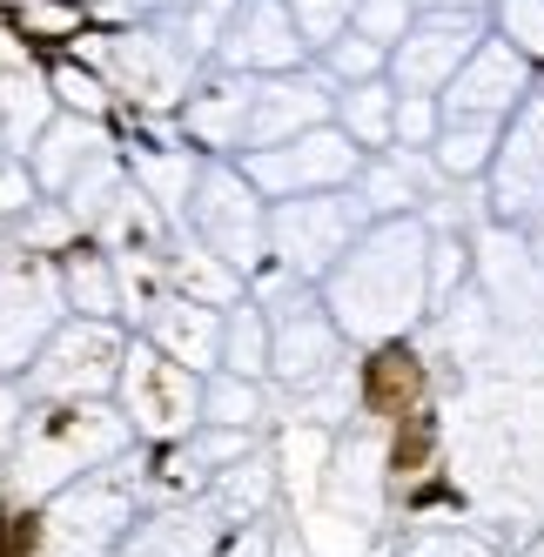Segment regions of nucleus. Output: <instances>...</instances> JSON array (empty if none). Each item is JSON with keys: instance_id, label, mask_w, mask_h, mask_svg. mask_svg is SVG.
Listing matches in <instances>:
<instances>
[{"instance_id": "obj_41", "label": "nucleus", "mask_w": 544, "mask_h": 557, "mask_svg": "<svg viewBox=\"0 0 544 557\" xmlns=\"http://www.w3.org/2000/svg\"><path fill=\"white\" fill-rule=\"evenodd\" d=\"M27 410H34L27 383H21V376H0V457H8V450L21 444V423H27Z\"/></svg>"}, {"instance_id": "obj_19", "label": "nucleus", "mask_w": 544, "mask_h": 557, "mask_svg": "<svg viewBox=\"0 0 544 557\" xmlns=\"http://www.w3.org/2000/svg\"><path fill=\"white\" fill-rule=\"evenodd\" d=\"M222 537H228V524L215 517V504L182 497V504H162L154 517H141L114 557H215Z\"/></svg>"}, {"instance_id": "obj_16", "label": "nucleus", "mask_w": 544, "mask_h": 557, "mask_svg": "<svg viewBox=\"0 0 544 557\" xmlns=\"http://www.w3.org/2000/svg\"><path fill=\"white\" fill-rule=\"evenodd\" d=\"M249 108H256V74L209 67L196 82V95L175 108L182 141H196L202 154H243L249 148Z\"/></svg>"}, {"instance_id": "obj_14", "label": "nucleus", "mask_w": 544, "mask_h": 557, "mask_svg": "<svg viewBox=\"0 0 544 557\" xmlns=\"http://www.w3.org/2000/svg\"><path fill=\"white\" fill-rule=\"evenodd\" d=\"M531 67H537V61L518 54V48L491 27L484 41H478V54L457 67V82L444 88V114H484V122H511V114L531 101V88H537Z\"/></svg>"}, {"instance_id": "obj_4", "label": "nucleus", "mask_w": 544, "mask_h": 557, "mask_svg": "<svg viewBox=\"0 0 544 557\" xmlns=\"http://www.w3.org/2000/svg\"><path fill=\"white\" fill-rule=\"evenodd\" d=\"M128 330L114 315H61V330L41 343V356L21 370L34 404H67V396H114L128 363Z\"/></svg>"}, {"instance_id": "obj_28", "label": "nucleus", "mask_w": 544, "mask_h": 557, "mask_svg": "<svg viewBox=\"0 0 544 557\" xmlns=\"http://www.w3.org/2000/svg\"><path fill=\"white\" fill-rule=\"evenodd\" d=\"M504 148V122H484V114H444V135H437V169L450 182H484L491 162Z\"/></svg>"}, {"instance_id": "obj_33", "label": "nucleus", "mask_w": 544, "mask_h": 557, "mask_svg": "<svg viewBox=\"0 0 544 557\" xmlns=\"http://www.w3.org/2000/svg\"><path fill=\"white\" fill-rule=\"evenodd\" d=\"M14 235H21V249H34V256H67L74 235H82V222H74V209L61 202V195H54V202L41 195L27 215H14Z\"/></svg>"}, {"instance_id": "obj_7", "label": "nucleus", "mask_w": 544, "mask_h": 557, "mask_svg": "<svg viewBox=\"0 0 544 557\" xmlns=\"http://www.w3.org/2000/svg\"><path fill=\"white\" fill-rule=\"evenodd\" d=\"M209 67H215V61H202L188 41H175V34L154 21V14L128 21L122 34H108V48H101V74H108V82L122 88L135 108H148V114L182 108Z\"/></svg>"}, {"instance_id": "obj_31", "label": "nucleus", "mask_w": 544, "mask_h": 557, "mask_svg": "<svg viewBox=\"0 0 544 557\" xmlns=\"http://www.w3.org/2000/svg\"><path fill=\"white\" fill-rule=\"evenodd\" d=\"M236 8H243V0H169V8L154 14V21H162L175 41H188L202 61H215V48H222L228 21H236Z\"/></svg>"}, {"instance_id": "obj_26", "label": "nucleus", "mask_w": 544, "mask_h": 557, "mask_svg": "<svg viewBox=\"0 0 544 557\" xmlns=\"http://www.w3.org/2000/svg\"><path fill=\"white\" fill-rule=\"evenodd\" d=\"M336 128L357 141L363 154L391 148L397 141V82H391V74H370V82L336 88Z\"/></svg>"}, {"instance_id": "obj_17", "label": "nucleus", "mask_w": 544, "mask_h": 557, "mask_svg": "<svg viewBox=\"0 0 544 557\" xmlns=\"http://www.w3.org/2000/svg\"><path fill=\"white\" fill-rule=\"evenodd\" d=\"M222 315L228 309H215V302H196V296H182V289H162V296H148L141 309H135V323H141V336L148 343H162L175 363H188V370H222Z\"/></svg>"}, {"instance_id": "obj_5", "label": "nucleus", "mask_w": 544, "mask_h": 557, "mask_svg": "<svg viewBox=\"0 0 544 557\" xmlns=\"http://www.w3.org/2000/svg\"><path fill=\"white\" fill-rule=\"evenodd\" d=\"M370 202L349 188H323V195H289V202H269V262L296 269L302 283H323V275L349 256V243L370 228Z\"/></svg>"}, {"instance_id": "obj_45", "label": "nucleus", "mask_w": 544, "mask_h": 557, "mask_svg": "<svg viewBox=\"0 0 544 557\" xmlns=\"http://www.w3.org/2000/svg\"><path fill=\"white\" fill-rule=\"evenodd\" d=\"M82 8H88V0H82ZM95 8H101V0H95Z\"/></svg>"}, {"instance_id": "obj_8", "label": "nucleus", "mask_w": 544, "mask_h": 557, "mask_svg": "<svg viewBox=\"0 0 544 557\" xmlns=\"http://www.w3.org/2000/svg\"><path fill=\"white\" fill-rule=\"evenodd\" d=\"M202 383H209L202 370L175 363V356H169L162 343H148V336L135 330L114 404L128 410V423H135V436H141V444H154V450H162V444H182V436L202 423Z\"/></svg>"}, {"instance_id": "obj_18", "label": "nucleus", "mask_w": 544, "mask_h": 557, "mask_svg": "<svg viewBox=\"0 0 544 557\" xmlns=\"http://www.w3.org/2000/svg\"><path fill=\"white\" fill-rule=\"evenodd\" d=\"M450 188V175L437 169L431 148H376L363 154V175H357V195L370 202V215H423Z\"/></svg>"}, {"instance_id": "obj_20", "label": "nucleus", "mask_w": 544, "mask_h": 557, "mask_svg": "<svg viewBox=\"0 0 544 557\" xmlns=\"http://www.w3.org/2000/svg\"><path fill=\"white\" fill-rule=\"evenodd\" d=\"M162 275H169V289L196 296V302H215V309H228V302H243V296H249V275H243V269H228V262H222L188 222L169 228V243H162Z\"/></svg>"}, {"instance_id": "obj_25", "label": "nucleus", "mask_w": 544, "mask_h": 557, "mask_svg": "<svg viewBox=\"0 0 544 557\" xmlns=\"http://www.w3.org/2000/svg\"><path fill=\"white\" fill-rule=\"evenodd\" d=\"M101 148H108V135H101V122H95V114H61V122H54L41 141H34L27 169L41 175V188H48V195H67V182L82 175V169L95 162Z\"/></svg>"}, {"instance_id": "obj_23", "label": "nucleus", "mask_w": 544, "mask_h": 557, "mask_svg": "<svg viewBox=\"0 0 544 557\" xmlns=\"http://www.w3.org/2000/svg\"><path fill=\"white\" fill-rule=\"evenodd\" d=\"M202 162H209V154H202L196 141H182V148L135 141V148H128V175H135V188H141V195H148V202L162 209L169 222H182V215H188V195H196Z\"/></svg>"}, {"instance_id": "obj_43", "label": "nucleus", "mask_w": 544, "mask_h": 557, "mask_svg": "<svg viewBox=\"0 0 544 557\" xmlns=\"http://www.w3.org/2000/svg\"><path fill=\"white\" fill-rule=\"evenodd\" d=\"M169 0H101V14H114V21H141V14H162Z\"/></svg>"}, {"instance_id": "obj_10", "label": "nucleus", "mask_w": 544, "mask_h": 557, "mask_svg": "<svg viewBox=\"0 0 544 557\" xmlns=\"http://www.w3.org/2000/svg\"><path fill=\"white\" fill-rule=\"evenodd\" d=\"M236 162H243V175L269 195V202H289V195L349 188L363 175V148L349 141L336 122H323V128H302V135L276 141V148H249V154H236Z\"/></svg>"}, {"instance_id": "obj_40", "label": "nucleus", "mask_w": 544, "mask_h": 557, "mask_svg": "<svg viewBox=\"0 0 544 557\" xmlns=\"http://www.w3.org/2000/svg\"><path fill=\"white\" fill-rule=\"evenodd\" d=\"M54 95H61L74 114H95V122L108 114V88L95 82V74H82V67H54Z\"/></svg>"}, {"instance_id": "obj_3", "label": "nucleus", "mask_w": 544, "mask_h": 557, "mask_svg": "<svg viewBox=\"0 0 544 557\" xmlns=\"http://www.w3.org/2000/svg\"><path fill=\"white\" fill-rule=\"evenodd\" d=\"M141 497H148L141 450L114 457V463H101L88 476H74V484L54 491L48 504L21 510L27 557H114L122 537L141 524Z\"/></svg>"}, {"instance_id": "obj_2", "label": "nucleus", "mask_w": 544, "mask_h": 557, "mask_svg": "<svg viewBox=\"0 0 544 557\" xmlns=\"http://www.w3.org/2000/svg\"><path fill=\"white\" fill-rule=\"evenodd\" d=\"M141 450V436L128 423V410L114 396H67V404H34L21 423V444L0 457V491L21 510L48 504L54 491H67L74 476H88L114 457Z\"/></svg>"}, {"instance_id": "obj_34", "label": "nucleus", "mask_w": 544, "mask_h": 557, "mask_svg": "<svg viewBox=\"0 0 544 557\" xmlns=\"http://www.w3.org/2000/svg\"><path fill=\"white\" fill-rule=\"evenodd\" d=\"M491 27H497L518 54L544 61V0H491Z\"/></svg>"}, {"instance_id": "obj_1", "label": "nucleus", "mask_w": 544, "mask_h": 557, "mask_svg": "<svg viewBox=\"0 0 544 557\" xmlns=\"http://www.w3.org/2000/svg\"><path fill=\"white\" fill-rule=\"evenodd\" d=\"M317 289L349 343H363V349L404 343L431 315V222L423 215L370 222Z\"/></svg>"}, {"instance_id": "obj_21", "label": "nucleus", "mask_w": 544, "mask_h": 557, "mask_svg": "<svg viewBox=\"0 0 544 557\" xmlns=\"http://www.w3.org/2000/svg\"><path fill=\"white\" fill-rule=\"evenodd\" d=\"M330 497H336L349 517H363V524L383 510V436H376L370 423H357V417H349L343 444H336V457H330Z\"/></svg>"}, {"instance_id": "obj_38", "label": "nucleus", "mask_w": 544, "mask_h": 557, "mask_svg": "<svg viewBox=\"0 0 544 557\" xmlns=\"http://www.w3.org/2000/svg\"><path fill=\"white\" fill-rule=\"evenodd\" d=\"M41 195H48V188H41V175L27 169V154H0V222L27 215Z\"/></svg>"}, {"instance_id": "obj_46", "label": "nucleus", "mask_w": 544, "mask_h": 557, "mask_svg": "<svg viewBox=\"0 0 544 557\" xmlns=\"http://www.w3.org/2000/svg\"><path fill=\"white\" fill-rule=\"evenodd\" d=\"M0 154H8V148H0Z\"/></svg>"}, {"instance_id": "obj_13", "label": "nucleus", "mask_w": 544, "mask_h": 557, "mask_svg": "<svg viewBox=\"0 0 544 557\" xmlns=\"http://www.w3.org/2000/svg\"><path fill=\"white\" fill-rule=\"evenodd\" d=\"M317 48H309V34L296 27L289 0H243L236 21H228L222 48H215V67L228 74H289V67H309Z\"/></svg>"}, {"instance_id": "obj_27", "label": "nucleus", "mask_w": 544, "mask_h": 557, "mask_svg": "<svg viewBox=\"0 0 544 557\" xmlns=\"http://www.w3.org/2000/svg\"><path fill=\"white\" fill-rule=\"evenodd\" d=\"M61 289H67V309L74 315H114V323L128 315V302H122V269H114L108 249H82V243H74L61 256Z\"/></svg>"}, {"instance_id": "obj_39", "label": "nucleus", "mask_w": 544, "mask_h": 557, "mask_svg": "<svg viewBox=\"0 0 544 557\" xmlns=\"http://www.w3.org/2000/svg\"><path fill=\"white\" fill-rule=\"evenodd\" d=\"M215 557H283V531H276V517H256V524H236L222 537Z\"/></svg>"}, {"instance_id": "obj_11", "label": "nucleus", "mask_w": 544, "mask_h": 557, "mask_svg": "<svg viewBox=\"0 0 544 557\" xmlns=\"http://www.w3.org/2000/svg\"><path fill=\"white\" fill-rule=\"evenodd\" d=\"M484 202L497 222H544V88H531V101L504 122V148L484 175Z\"/></svg>"}, {"instance_id": "obj_22", "label": "nucleus", "mask_w": 544, "mask_h": 557, "mask_svg": "<svg viewBox=\"0 0 544 557\" xmlns=\"http://www.w3.org/2000/svg\"><path fill=\"white\" fill-rule=\"evenodd\" d=\"M54 122H61L54 74H34V67L0 74V148H8V154H34V141H41Z\"/></svg>"}, {"instance_id": "obj_32", "label": "nucleus", "mask_w": 544, "mask_h": 557, "mask_svg": "<svg viewBox=\"0 0 544 557\" xmlns=\"http://www.w3.org/2000/svg\"><path fill=\"white\" fill-rule=\"evenodd\" d=\"M317 61H323V74H330L336 88H349V82H370V74H391V48H383V41H370L363 27H343L336 41L317 54Z\"/></svg>"}, {"instance_id": "obj_9", "label": "nucleus", "mask_w": 544, "mask_h": 557, "mask_svg": "<svg viewBox=\"0 0 544 557\" xmlns=\"http://www.w3.org/2000/svg\"><path fill=\"white\" fill-rule=\"evenodd\" d=\"M61 315H67L61 262L34 256V249L0 256V376H21L41 356V343L61 330Z\"/></svg>"}, {"instance_id": "obj_37", "label": "nucleus", "mask_w": 544, "mask_h": 557, "mask_svg": "<svg viewBox=\"0 0 544 557\" xmlns=\"http://www.w3.org/2000/svg\"><path fill=\"white\" fill-rule=\"evenodd\" d=\"M410 21H417V0H357V21H349V27H363L370 41L397 48L410 34Z\"/></svg>"}, {"instance_id": "obj_35", "label": "nucleus", "mask_w": 544, "mask_h": 557, "mask_svg": "<svg viewBox=\"0 0 544 557\" xmlns=\"http://www.w3.org/2000/svg\"><path fill=\"white\" fill-rule=\"evenodd\" d=\"M444 135V95H404L397 88V141L391 148H437Z\"/></svg>"}, {"instance_id": "obj_30", "label": "nucleus", "mask_w": 544, "mask_h": 557, "mask_svg": "<svg viewBox=\"0 0 544 557\" xmlns=\"http://www.w3.org/2000/svg\"><path fill=\"white\" fill-rule=\"evenodd\" d=\"M262 417H269L262 376L209 370V383H202V423H222V430H262Z\"/></svg>"}, {"instance_id": "obj_6", "label": "nucleus", "mask_w": 544, "mask_h": 557, "mask_svg": "<svg viewBox=\"0 0 544 557\" xmlns=\"http://www.w3.org/2000/svg\"><path fill=\"white\" fill-rule=\"evenodd\" d=\"M188 228L202 235V243L228 262L256 275L269 262V195L243 175L236 154H209L202 175H196V195H188Z\"/></svg>"}, {"instance_id": "obj_29", "label": "nucleus", "mask_w": 544, "mask_h": 557, "mask_svg": "<svg viewBox=\"0 0 544 557\" xmlns=\"http://www.w3.org/2000/svg\"><path fill=\"white\" fill-rule=\"evenodd\" d=\"M222 370L269 383V309L256 296L228 302V315H222Z\"/></svg>"}, {"instance_id": "obj_36", "label": "nucleus", "mask_w": 544, "mask_h": 557, "mask_svg": "<svg viewBox=\"0 0 544 557\" xmlns=\"http://www.w3.org/2000/svg\"><path fill=\"white\" fill-rule=\"evenodd\" d=\"M289 14H296V27L309 34V48H330L336 41V34L349 27V21H357V0H289Z\"/></svg>"}, {"instance_id": "obj_12", "label": "nucleus", "mask_w": 544, "mask_h": 557, "mask_svg": "<svg viewBox=\"0 0 544 557\" xmlns=\"http://www.w3.org/2000/svg\"><path fill=\"white\" fill-rule=\"evenodd\" d=\"M484 34H491V14H417L410 34L391 48V82L404 95H444Z\"/></svg>"}, {"instance_id": "obj_24", "label": "nucleus", "mask_w": 544, "mask_h": 557, "mask_svg": "<svg viewBox=\"0 0 544 557\" xmlns=\"http://www.w3.org/2000/svg\"><path fill=\"white\" fill-rule=\"evenodd\" d=\"M202 497L215 504V517H222L228 531H236V524H256V517H269V504H276V457H269L262 444L243 450L236 463L215 470V484H209Z\"/></svg>"}, {"instance_id": "obj_42", "label": "nucleus", "mask_w": 544, "mask_h": 557, "mask_svg": "<svg viewBox=\"0 0 544 557\" xmlns=\"http://www.w3.org/2000/svg\"><path fill=\"white\" fill-rule=\"evenodd\" d=\"M410 557H491V550L478 537H457V531H417Z\"/></svg>"}, {"instance_id": "obj_44", "label": "nucleus", "mask_w": 544, "mask_h": 557, "mask_svg": "<svg viewBox=\"0 0 544 557\" xmlns=\"http://www.w3.org/2000/svg\"><path fill=\"white\" fill-rule=\"evenodd\" d=\"M417 14H491V0H417Z\"/></svg>"}, {"instance_id": "obj_15", "label": "nucleus", "mask_w": 544, "mask_h": 557, "mask_svg": "<svg viewBox=\"0 0 544 557\" xmlns=\"http://www.w3.org/2000/svg\"><path fill=\"white\" fill-rule=\"evenodd\" d=\"M323 122H336V82L323 74V61L289 67V74H262V82H256L249 148H276V141H289L302 128H323Z\"/></svg>"}]
</instances>
